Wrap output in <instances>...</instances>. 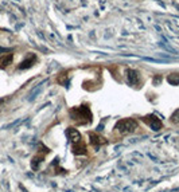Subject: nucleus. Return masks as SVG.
I'll use <instances>...</instances> for the list:
<instances>
[{
	"label": "nucleus",
	"instance_id": "obj_3",
	"mask_svg": "<svg viewBox=\"0 0 179 192\" xmlns=\"http://www.w3.org/2000/svg\"><path fill=\"white\" fill-rule=\"evenodd\" d=\"M143 121L145 122L147 125L151 126L154 130H160L162 129V126H163V124H162V121H160L159 118L156 117V116H152V114L143 117Z\"/></svg>",
	"mask_w": 179,
	"mask_h": 192
},
{
	"label": "nucleus",
	"instance_id": "obj_9",
	"mask_svg": "<svg viewBox=\"0 0 179 192\" xmlns=\"http://www.w3.org/2000/svg\"><path fill=\"white\" fill-rule=\"evenodd\" d=\"M12 61V54H3L1 57H0V66H8L10 63H11Z\"/></svg>",
	"mask_w": 179,
	"mask_h": 192
},
{
	"label": "nucleus",
	"instance_id": "obj_8",
	"mask_svg": "<svg viewBox=\"0 0 179 192\" xmlns=\"http://www.w3.org/2000/svg\"><path fill=\"white\" fill-rule=\"evenodd\" d=\"M127 78H128V82L135 85L139 79V73L136 70H128L127 71Z\"/></svg>",
	"mask_w": 179,
	"mask_h": 192
},
{
	"label": "nucleus",
	"instance_id": "obj_2",
	"mask_svg": "<svg viewBox=\"0 0 179 192\" xmlns=\"http://www.w3.org/2000/svg\"><path fill=\"white\" fill-rule=\"evenodd\" d=\"M71 117L74 118V120H81L82 122L84 121V118H86V121L89 122L90 118H92V114H90V110L86 108V106H80V108H77V109H74L70 112Z\"/></svg>",
	"mask_w": 179,
	"mask_h": 192
},
{
	"label": "nucleus",
	"instance_id": "obj_11",
	"mask_svg": "<svg viewBox=\"0 0 179 192\" xmlns=\"http://www.w3.org/2000/svg\"><path fill=\"white\" fill-rule=\"evenodd\" d=\"M42 160H43V156L34 157V159H32V161H31V168L32 169H38V164H40V163H42Z\"/></svg>",
	"mask_w": 179,
	"mask_h": 192
},
{
	"label": "nucleus",
	"instance_id": "obj_12",
	"mask_svg": "<svg viewBox=\"0 0 179 192\" xmlns=\"http://www.w3.org/2000/svg\"><path fill=\"white\" fill-rule=\"evenodd\" d=\"M171 122L172 124H179V109L175 110L171 116Z\"/></svg>",
	"mask_w": 179,
	"mask_h": 192
},
{
	"label": "nucleus",
	"instance_id": "obj_7",
	"mask_svg": "<svg viewBox=\"0 0 179 192\" xmlns=\"http://www.w3.org/2000/svg\"><path fill=\"white\" fill-rule=\"evenodd\" d=\"M36 61V58H35V55H30V58H27V59H24L23 62L19 65V69L20 70H23V69H27V67H31L32 66V63Z\"/></svg>",
	"mask_w": 179,
	"mask_h": 192
},
{
	"label": "nucleus",
	"instance_id": "obj_10",
	"mask_svg": "<svg viewBox=\"0 0 179 192\" xmlns=\"http://www.w3.org/2000/svg\"><path fill=\"white\" fill-rule=\"evenodd\" d=\"M167 81L168 83H171V85H179V74H170L167 77Z\"/></svg>",
	"mask_w": 179,
	"mask_h": 192
},
{
	"label": "nucleus",
	"instance_id": "obj_1",
	"mask_svg": "<svg viewBox=\"0 0 179 192\" xmlns=\"http://www.w3.org/2000/svg\"><path fill=\"white\" fill-rule=\"evenodd\" d=\"M116 129L123 134H129L137 129V122L132 118H124L116 124Z\"/></svg>",
	"mask_w": 179,
	"mask_h": 192
},
{
	"label": "nucleus",
	"instance_id": "obj_6",
	"mask_svg": "<svg viewBox=\"0 0 179 192\" xmlns=\"http://www.w3.org/2000/svg\"><path fill=\"white\" fill-rule=\"evenodd\" d=\"M90 142H92V145H94L96 148H98V146H101V145L105 144V138L101 137V136H98V134H90Z\"/></svg>",
	"mask_w": 179,
	"mask_h": 192
},
{
	"label": "nucleus",
	"instance_id": "obj_4",
	"mask_svg": "<svg viewBox=\"0 0 179 192\" xmlns=\"http://www.w3.org/2000/svg\"><path fill=\"white\" fill-rule=\"evenodd\" d=\"M66 134H67V137L70 138V141L73 142H78V141H81V134H80V132L78 130H75L74 128H69L67 129V132H66Z\"/></svg>",
	"mask_w": 179,
	"mask_h": 192
},
{
	"label": "nucleus",
	"instance_id": "obj_5",
	"mask_svg": "<svg viewBox=\"0 0 179 192\" xmlns=\"http://www.w3.org/2000/svg\"><path fill=\"white\" fill-rule=\"evenodd\" d=\"M71 150H73L74 155H85L86 153V146L82 144L81 141H78V142H74L73 144Z\"/></svg>",
	"mask_w": 179,
	"mask_h": 192
}]
</instances>
